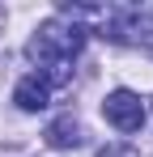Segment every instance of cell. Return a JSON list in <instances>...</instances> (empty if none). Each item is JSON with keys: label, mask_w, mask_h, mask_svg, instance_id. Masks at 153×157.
<instances>
[{"label": "cell", "mask_w": 153, "mask_h": 157, "mask_svg": "<svg viewBox=\"0 0 153 157\" xmlns=\"http://www.w3.org/2000/svg\"><path fill=\"white\" fill-rule=\"evenodd\" d=\"M85 34H89V30L68 21V17H51V21H43V26L34 30L26 55L43 68L38 77L47 81V85H64V81H68V64H73V55L85 47Z\"/></svg>", "instance_id": "cell-1"}, {"label": "cell", "mask_w": 153, "mask_h": 157, "mask_svg": "<svg viewBox=\"0 0 153 157\" xmlns=\"http://www.w3.org/2000/svg\"><path fill=\"white\" fill-rule=\"evenodd\" d=\"M102 38L153 51V9H119V13H111L102 21Z\"/></svg>", "instance_id": "cell-2"}, {"label": "cell", "mask_w": 153, "mask_h": 157, "mask_svg": "<svg viewBox=\"0 0 153 157\" xmlns=\"http://www.w3.org/2000/svg\"><path fill=\"white\" fill-rule=\"evenodd\" d=\"M102 115L119 132H140V123H145V106H140V98L132 89H111L106 102H102Z\"/></svg>", "instance_id": "cell-3"}, {"label": "cell", "mask_w": 153, "mask_h": 157, "mask_svg": "<svg viewBox=\"0 0 153 157\" xmlns=\"http://www.w3.org/2000/svg\"><path fill=\"white\" fill-rule=\"evenodd\" d=\"M43 140H47L51 149H81L85 144V128H81V119H73V115H60V119L47 123Z\"/></svg>", "instance_id": "cell-4"}, {"label": "cell", "mask_w": 153, "mask_h": 157, "mask_svg": "<svg viewBox=\"0 0 153 157\" xmlns=\"http://www.w3.org/2000/svg\"><path fill=\"white\" fill-rule=\"evenodd\" d=\"M13 102L22 106V110H30V115H34V110H43V106L51 102V85L38 77V72H30V77H22V81H17V89H13Z\"/></svg>", "instance_id": "cell-5"}, {"label": "cell", "mask_w": 153, "mask_h": 157, "mask_svg": "<svg viewBox=\"0 0 153 157\" xmlns=\"http://www.w3.org/2000/svg\"><path fill=\"white\" fill-rule=\"evenodd\" d=\"M98 157H140L136 149H128V144H111V149H102Z\"/></svg>", "instance_id": "cell-6"}]
</instances>
